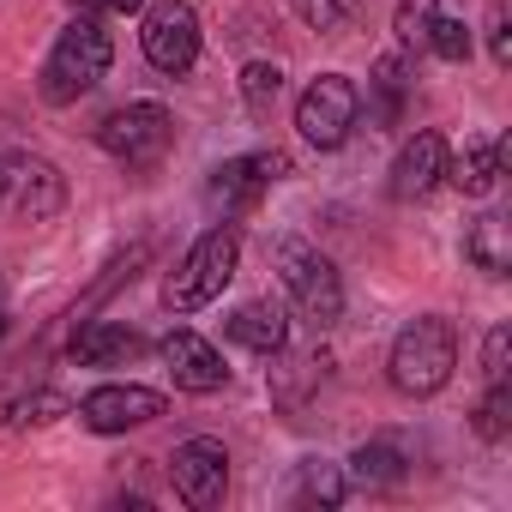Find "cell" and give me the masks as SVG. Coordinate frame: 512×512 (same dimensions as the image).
<instances>
[{
  "mask_svg": "<svg viewBox=\"0 0 512 512\" xmlns=\"http://www.w3.org/2000/svg\"><path fill=\"white\" fill-rule=\"evenodd\" d=\"M109 61H115V43H109L103 19H97V13H79V19H73L61 37H55L49 61H43V73H37V91H43V103H55V109L79 103L85 91H97V85H103Z\"/></svg>",
  "mask_w": 512,
  "mask_h": 512,
  "instance_id": "cell-1",
  "label": "cell"
},
{
  "mask_svg": "<svg viewBox=\"0 0 512 512\" xmlns=\"http://www.w3.org/2000/svg\"><path fill=\"white\" fill-rule=\"evenodd\" d=\"M458 368V332L446 314H416L398 338H392V356H386V380L404 392V398H434Z\"/></svg>",
  "mask_w": 512,
  "mask_h": 512,
  "instance_id": "cell-2",
  "label": "cell"
},
{
  "mask_svg": "<svg viewBox=\"0 0 512 512\" xmlns=\"http://www.w3.org/2000/svg\"><path fill=\"white\" fill-rule=\"evenodd\" d=\"M235 266H241V235H235V223L205 229V235L181 253V266L163 278V308L193 314V308L217 302V296H223V284L235 278Z\"/></svg>",
  "mask_w": 512,
  "mask_h": 512,
  "instance_id": "cell-3",
  "label": "cell"
},
{
  "mask_svg": "<svg viewBox=\"0 0 512 512\" xmlns=\"http://www.w3.org/2000/svg\"><path fill=\"white\" fill-rule=\"evenodd\" d=\"M272 266H278L284 290L296 296L302 320L338 326V314H344V278H338V266L326 260L320 247H308V241H278V247H272Z\"/></svg>",
  "mask_w": 512,
  "mask_h": 512,
  "instance_id": "cell-4",
  "label": "cell"
},
{
  "mask_svg": "<svg viewBox=\"0 0 512 512\" xmlns=\"http://www.w3.org/2000/svg\"><path fill=\"white\" fill-rule=\"evenodd\" d=\"M97 145L127 169H157L169 157V145H175V115L163 103H127V109L103 115Z\"/></svg>",
  "mask_w": 512,
  "mask_h": 512,
  "instance_id": "cell-5",
  "label": "cell"
},
{
  "mask_svg": "<svg viewBox=\"0 0 512 512\" xmlns=\"http://www.w3.org/2000/svg\"><path fill=\"white\" fill-rule=\"evenodd\" d=\"M356 121H362V91H356V79H344V73H320V79L302 91V103H296V133H302L314 151H338V145L356 133Z\"/></svg>",
  "mask_w": 512,
  "mask_h": 512,
  "instance_id": "cell-6",
  "label": "cell"
},
{
  "mask_svg": "<svg viewBox=\"0 0 512 512\" xmlns=\"http://www.w3.org/2000/svg\"><path fill=\"white\" fill-rule=\"evenodd\" d=\"M139 49L169 79L193 73V61H199V13L187 7V0H151L145 25H139Z\"/></svg>",
  "mask_w": 512,
  "mask_h": 512,
  "instance_id": "cell-7",
  "label": "cell"
},
{
  "mask_svg": "<svg viewBox=\"0 0 512 512\" xmlns=\"http://www.w3.org/2000/svg\"><path fill=\"white\" fill-rule=\"evenodd\" d=\"M169 482H175V494L193 512L223 506V494H229V452H223V440H211V434L181 440L175 458H169Z\"/></svg>",
  "mask_w": 512,
  "mask_h": 512,
  "instance_id": "cell-8",
  "label": "cell"
},
{
  "mask_svg": "<svg viewBox=\"0 0 512 512\" xmlns=\"http://www.w3.org/2000/svg\"><path fill=\"white\" fill-rule=\"evenodd\" d=\"M7 199H13V217L19 223H55L67 211V175L49 163V157H7Z\"/></svg>",
  "mask_w": 512,
  "mask_h": 512,
  "instance_id": "cell-9",
  "label": "cell"
},
{
  "mask_svg": "<svg viewBox=\"0 0 512 512\" xmlns=\"http://www.w3.org/2000/svg\"><path fill=\"white\" fill-rule=\"evenodd\" d=\"M284 175H290V157L284 151H247V157H229V163L211 169L205 199L223 205V211H247L253 199H260L272 181H284Z\"/></svg>",
  "mask_w": 512,
  "mask_h": 512,
  "instance_id": "cell-10",
  "label": "cell"
},
{
  "mask_svg": "<svg viewBox=\"0 0 512 512\" xmlns=\"http://www.w3.org/2000/svg\"><path fill=\"white\" fill-rule=\"evenodd\" d=\"M163 410H169V398L151 392V386H97V392L79 398V422L91 434H127V428L157 422Z\"/></svg>",
  "mask_w": 512,
  "mask_h": 512,
  "instance_id": "cell-11",
  "label": "cell"
},
{
  "mask_svg": "<svg viewBox=\"0 0 512 512\" xmlns=\"http://www.w3.org/2000/svg\"><path fill=\"white\" fill-rule=\"evenodd\" d=\"M163 368H169V380H175V392H193V398H205V392H223L229 386V368H223V356L199 338V332H169L163 344Z\"/></svg>",
  "mask_w": 512,
  "mask_h": 512,
  "instance_id": "cell-12",
  "label": "cell"
},
{
  "mask_svg": "<svg viewBox=\"0 0 512 512\" xmlns=\"http://www.w3.org/2000/svg\"><path fill=\"white\" fill-rule=\"evenodd\" d=\"M446 133H434V127H422V133H410L404 139V151L392 157V199H428L440 181H446Z\"/></svg>",
  "mask_w": 512,
  "mask_h": 512,
  "instance_id": "cell-13",
  "label": "cell"
},
{
  "mask_svg": "<svg viewBox=\"0 0 512 512\" xmlns=\"http://www.w3.org/2000/svg\"><path fill=\"white\" fill-rule=\"evenodd\" d=\"M145 350V338L133 332V326H115V320H91V326H79L73 338H67V356L79 362V368H121V362H133Z\"/></svg>",
  "mask_w": 512,
  "mask_h": 512,
  "instance_id": "cell-14",
  "label": "cell"
},
{
  "mask_svg": "<svg viewBox=\"0 0 512 512\" xmlns=\"http://www.w3.org/2000/svg\"><path fill=\"white\" fill-rule=\"evenodd\" d=\"M223 332L241 344V350H253V356H284V344H290V320H284V308L278 302H241L229 320H223Z\"/></svg>",
  "mask_w": 512,
  "mask_h": 512,
  "instance_id": "cell-15",
  "label": "cell"
},
{
  "mask_svg": "<svg viewBox=\"0 0 512 512\" xmlns=\"http://www.w3.org/2000/svg\"><path fill=\"white\" fill-rule=\"evenodd\" d=\"M500 169H506V133H494V139H470L458 157H446V181H452L464 199H482V193H494Z\"/></svg>",
  "mask_w": 512,
  "mask_h": 512,
  "instance_id": "cell-16",
  "label": "cell"
},
{
  "mask_svg": "<svg viewBox=\"0 0 512 512\" xmlns=\"http://www.w3.org/2000/svg\"><path fill=\"white\" fill-rule=\"evenodd\" d=\"M464 260L482 272V278H506L512 272V223L506 217H476L470 229H464Z\"/></svg>",
  "mask_w": 512,
  "mask_h": 512,
  "instance_id": "cell-17",
  "label": "cell"
},
{
  "mask_svg": "<svg viewBox=\"0 0 512 512\" xmlns=\"http://www.w3.org/2000/svg\"><path fill=\"white\" fill-rule=\"evenodd\" d=\"M241 103L253 121H272L278 103H284V67L278 61H247L241 67Z\"/></svg>",
  "mask_w": 512,
  "mask_h": 512,
  "instance_id": "cell-18",
  "label": "cell"
},
{
  "mask_svg": "<svg viewBox=\"0 0 512 512\" xmlns=\"http://www.w3.org/2000/svg\"><path fill=\"white\" fill-rule=\"evenodd\" d=\"M350 476H356L368 494H380V488H398V482H404V458H398L392 446H356Z\"/></svg>",
  "mask_w": 512,
  "mask_h": 512,
  "instance_id": "cell-19",
  "label": "cell"
},
{
  "mask_svg": "<svg viewBox=\"0 0 512 512\" xmlns=\"http://www.w3.org/2000/svg\"><path fill=\"white\" fill-rule=\"evenodd\" d=\"M362 7H368V0H296V19H302L308 31L338 37V31H350V25L362 19Z\"/></svg>",
  "mask_w": 512,
  "mask_h": 512,
  "instance_id": "cell-20",
  "label": "cell"
},
{
  "mask_svg": "<svg viewBox=\"0 0 512 512\" xmlns=\"http://www.w3.org/2000/svg\"><path fill=\"white\" fill-rule=\"evenodd\" d=\"M302 500L338 506V500H344V470L326 464V458H308V464H302Z\"/></svg>",
  "mask_w": 512,
  "mask_h": 512,
  "instance_id": "cell-21",
  "label": "cell"
},
{
  "mask_svg": "<svg viewBox=\"0 0 512 512\" xmlns=\"http://www.w3.org/2000/svg\"><path fill=\"white\" fill-rule=\"evenodd\" d=\"M428 49L440 55V61H470V25L464 19H428Z\"/></svg>",
  "mask_w": 512,
  "mask_h": 512,
  "instance_id": "cell-22",
  "label": "cell"
},
{
  "mask_svg": "<svg viewBox=\"0 0 512 512\" xmlns=\"http://www.w3.org/2000/svg\"><path fill=\"white\" fill-rule=\"evenodd\" d=\"M506 374H512V326L500 320V326H488V338H482V380H488V386H506Z\"/></svg>",
  "mask_w": 512,
  "mask_h": 512,
  "instance_id": "cell-23",
  "label": "cell"
},
{
  "mask_svg": "<svg viewBox=\"0 0 512 512\" xmlns=\"http://www.w3.org/2000/svg\"><path fill=\"white\" fill-rule=\"evenodd\" d=\"M428 19H434V0H398V55L428 43Z\"/></svg>",
  "mask_w": 512,
  "mask_h": 512,
  "instance_id": "cell-24",
  "label": "cell"
},
{
  "mask_svg": "<svg viewBox=\"0 0 512 512\" xmlns=\"http://www.w3.org/2000/svg\"><path fill=\"white\" fill-rule=\"evenodd\" d=\"M506 428H512V392L506 386H488V398L476 404V434L482 440H500Z\"/></svg>",
  "mask_w": 512,
  "mask_h": 512,
  "instance_id": "cell-25",
  "label": "cell"
},
{
  "mask_svg": "<svg viewBox=\"0 0 512 512\" xmlns=\"http://www.w3.org/2000/svg\"><path fill=\"white\" fill-rule=\"evenodd\" d=\"M67 410V398L61 392H31V398H19L13 404V422H55Z\"/></svg>",
  "mask_w": 512,
  "mask_h": 512,
  "instance_id": "cell-26",
  "label": "cell"
},
{
  "mask_svg": "<svg viewBox=\"0 0 512 512\" xmlns=\"http://www.w3.org/2000/svg\"><path fill=\"white\" fill-rule=\"evenodd\" d=\"M494 61H500V67L512 61V25H506V19L494 25Z\"/></svg>",
  "mask_w": 512,
  "mask_h": 512,
  "instance_id": "cell-27",
  "label": "cell"
},
{
  "mask_svg": "<svg viewBox=\"0 0 512 512\" xmlns=\"http://www.w3.org/2000/svg\"><path fill=\"white\" fill-rule=\"evenodd\" d=\"M145 0H103V13H139Z\"/></svg>",
  "mask_w": 512,
  "mask_h": 512,
  "instance_id": "cell-28",
  "label": "cell"
},
{
  "mask_svg": "<svg viewBox=\"0 0 512 512\" xmlns=\"http://www.w3.org/2000/svg\"><path fill=\"white\" fill-rule=\"evenodd\" d=\"M67 7H79V13H97V19H103V0H67Z\"/></svg>",
  "mask_w": 512,
  "mask_h": 512,
  "instance_id": "cell-29",
  "label": "cell"
},
{
  "mask_svg": "<svg viewBox=\"0 0 512 512\" xmlns=\"http://www.w3.org/2000/svg\"><path fill=\"white\" fill-rule=\"evenodd\" d=\"M0 199H7V157H0Z\"/></svg>",
  "mask_w": 512,
  "mask_h": 512,
  "instance_id": "cell-30",
  "label": "cell"
},
{
  "mask_svg": "<svg viewBox=\"0 0 512 512\" xmlns=\"http://www.w3.org/2000/svg\"><path fill=\"white\" fill-rule=\"evenodd\" d=\"M0 332H7V302H0Z\"/></svg>",
  "mask_w": 512,
  "mask_h": 512,
  "instance_id": "cell-31",
  "label": "cell"
}]
</instances>
